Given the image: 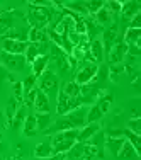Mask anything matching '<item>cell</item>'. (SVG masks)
<instances>
[{
	"instance_id": "21",
	"label": "cell",
	"mask_w": 141,
	"mask_h": 160,
	"mask_svg": "<svg viewBox=\"0 0 141 160\" xmlns=\"http://www.w3.org/2000/svg\"><path fill=\"white\" fill-rule=\"evenodd\" d=\"M36 131H37V124H36V118L32 116H26V119H24V135L26 136H32V135H36Z\"/></svg>"
},
{
	"instance_id": "16",
	"label": "cell",
	"mask_w": 141,
	"mask_h": 160,
	"mask_svg": "<svg viewBox=\"0 0 141 160\" xmlns=\"http://www.w3.org/2000/svg\"><path fill=\"white\" fill-rule=\"evenodd\" d=\"M124 142H126L124 136H109V138L105 140V147H107V150L112 155H117V152H119V148L123 147Z\"/></svg>"
},
{
	"instance_id": "8",
	"label": "cell",
	"mask_w": 141,
	"mask_h": 160,
	"mask_svg": "<svg viewBox=\"0 0 141 160\" xmlns=\"http://www.w3.org/2000/svg\"><path fill=\"white\" fill-rule=\"evenodd\" d=\"M100 131V124L99 123H87L85 126H82L78 129V136H77V143H85Z\"/></svg>"
},
{
	"instance_id": "38",
	"label": "cell",
	"mask_w": 141,
	"mask_h": 160,
	"mask_svg": "<svg viewBox=\"0 0 141 160\" xmlns=\"http://www.w3.org/2000/svg\"><path fill=\"white\" fill-rule=\"evenodd\" d=\"M9 160H16V158H9Z\"/></svg>"
},
{
	"instance_id": "3",
	"label": "cell",
	"mask_w": 141,
	"mask_h": 160,
	"mask_svg": "<svg viewBox=\"0 0 141 160\" xmlns=\"http://www.w3.org/2000/svg\"><path fill=\"white\" fill-rule=\"evenodd\" d=\"M97 70H99V65L87 62V63L83 65V67L80 68L78 72H77V77H75V82H77L78 85H87V83L94 82L95 75H97Z\"/></svg>"
},
{
	"instance_id": "27",
	"label": "cell",
	"mask_w": 141,
	"mask_h": 160,
	"mask_svg": "<svg viewBox=\"0 0 141 160\" xmlns=\"http://www.w3.org/2000/svg\"><path fill=\"white\" fill-rule=\"evenodd\" d=\"M65 10H75V12L82 14V16L87 14V9H85V5H83V2H68Z\"/></svg>"
},
{
	"instance_id": "13",
	"label": "cell",
	"mask_w": 141,
	"mask_h": 160,
	"mask_svg": "<svg viewBox=\"0 0 141 160\" xmlns=\"http://www.w3.org/2000/svg\"><path fill=\"white\" fill-rule=\"evenodd\" d=\"M34 157L39 158V160H48L53 157V148L49 142H43V143H37L34 147Z\"/></svg>"
},
{
	"instance_id": "1",
	"label": "cell",
	"mask_w": 141,
	"mask_h": 160,
	"mask_svg": "<svg viewBox=\"0 0 141 160\" xmlns=\"http://www.w3.org/2000/svg\"><path fill=\"white\" fill-rule=\"evenodd\" d=\"M77 136H78V129H66V131H60V133L51 135L49 145L53 148V155L66 153L77 143Z\"/></svg>"
},
{
	"instance_id": "23",
	"label": "cell",
	"mask_w": 141,
	"mask_h": 160,
	"mask_svg": "<svg viewBox=\"0 0 141 160\" xmlns=\"http://www.w3.org/2000/svg\"><path fill=\"white\" fill-rule=\"evenodd\" d=\"M14 28V19L10 14H2L0 16V34H5L9 29H12Z\"/></svg>"
},
{
	"instance_id": "14",
	"label": "cell",
	"mask_w": 141,
	"mask_h": 160,
	"mask_svg": "<svg viewBox=\"0 0 141 160\" xmlns=\"http://www.w3.org/2000/svg\"><path fill=\"white\" fill-rule=\"evenodd\" d=\"M27 41L29 43H46L48 41V32L46 29H39V28H31L29 29V34H27Z\"/></svg>"
},
{
	"instance_id": "30",
	"label": "cell",
	"mask_w": 141,
	"mask_h": 160,
	"mask_svg": "<svg viewBox=\"0 0 141 160\" xmlns=\"http://www.w3.org/2000/svg\"><path fill=\"white\" fill-rule=\"evenodd\" d=\"M83 5L87 9V14H97L104 7V2H83Z\"/></svg>"
},
{
	"instance_id": "24",
	"label": "cell",
	"mask_w": 141,
	"mask_h": 160,
	"mask_svg": "<svg viewBox=\"0 0 141 160\" xmlns=\"http://www.w3.org/2000/svg\"><path fill=\"white\" fill-rule=\"evenodd\" d=\"M95 104L99 106V109H100L102 114H105L110 109V104H112V96H110V94H104V96L99 97V101L95 102Z\"/></svg>"
},
{
	"instance_id": "9",
	"label": "cell",
	"mask_w": 141,
	"mask_h": 160,
	"mask_svg": "<svg viewBox=\"0 0 141 160\" xmlns=\"http://www.w3.org/2000/svg\"><path fill=\"white\" fill-rule=\"evenodd\" d=\"M119 41V38H117V26H110L109 29H105L104 34H102V46H104V51H110V48L114 46V44Z\"/></svg>"
},
{
	"instance_id": "2",
	"label": "cell",
	"mask_w": 141,
	"mask_h": 160,
	"mask_svg": "<svg viewBox=\"0 0 141 160\" xmlns=\"http://www.w3.org/2000/svg\"><path fill=\"white\" fill-rule=\"evenodd\" d=\"M37 82H39V90H41V92H44L46 96H48V94H56V92H58L60 82H58V77H56L55 72L46 70L39 78H37Z\"/></svg>"
},
{
	"instance_id": "18",
	"label": "cell",
	"mask_w": 141,
	"mask_h": 160,
	"mask_svg": "<svg viewBox=\"0 0 141 160\" xmlns=\"http://www.w3.org/2000/svg\"><path fill=\"white\" fill-rule=\"evenodd\" d=\"M34 118H36L37 129H41V131H46L51 126V116H49V112H36Z\"/></svg>"
},
{
	"instance_id": "33",
	"label": "cell",
	"mask_w": 141,
	"mask_h": 160,
	"mask_svg": "<svg viewBox=\"0 0 141 160\" xmlns=\"http://www.w3.org/2000/svg\"><path fill=\"white\" fill-rule=\"evenodd\" d=\"M19 106H17V101L16 99H10L9 101V106H7V118H9V121L14 119V116H16Z\"/></svg>"
},
{
	"instance_id": "11",
	"label": "cell",
	"mask_w": 141,
	"mask_h": 160,
	"mask_svg": "<svg viewBox=\"0 0 141 160\" xmlns=\"http://www.w3.org/2000/svg\"><path fill=\"white\" fill-rule=\"evenodd\" d=\"M116 157L119 160H136V158H139V155H138V152L131 147V143L126 140V142L123 143V147L119 148V152H117Z\"/></svg>"
},
{
	"instance_id": "22",
	"label": "cell",
	"mask_w": 141,
	"mask_h": 160,
	"mask_svg": "<svg viewBox=\"0 0 141 160\" xmlns=\"http://www.w3.org/2000/svg\"><path fill=\"white\" fill-rule=\"evenodd\" d=\"M102 116H104V114L100 112L99 106H97V104H94V106H90V109L87 111L85 123H99V119H102Z\"/></svg>"
},
{
	"instance_id": "34",
	"label": "cell",
	"mask_w": 141,
	"mask_h": 160,
	"mask_svg": "<svg viewBox=\"0 0 141 160\" xmlns=\"http://www.w3.org/2000/svg\"><path fill=\"white\" fill-rule=\"evenodd\" d=\"M36 92H37V89H32V90H29V92H26L24 94V106H32L34 104V99H36Z\"/></svg>"
},
{
	"instance_id": "39",
	"label": "cell",
	"mask_w": 141,
	"mask_h": 160,
	"mask_svg": "<svg viewBox=\"0 0 141 160\" xmlns=\"http://www.w3.org/2000/svg\"><path fill=\"white\" fill-rule=\"evenodd\" d=\"M0 140H2V136H0Z\"/></svg>"
},
{
	"instance_id": "4",
	"label": "cell",
	"mask_w": 141,
	"mask_h": 160,
	"mask_svg": "<svg viewBox=\"0 0 141 160\" xmlns=\"http://www.w3.org/2000/svg\"><path fill=\"white\" fill-rule=\"evenodd\" d=\"M0 63L5 65V68L9 70H14V72H19L26 67V58L24 55H9V53H2L0 55Z\"/></svg>"
},
{
	"instance_id": "40",
	"label": "cell",
	"mask_w": 141,
	"mask_h": 160,
	"mask_svg": "<svg viewBox=\"0 0 141 160\" xmlns=\"http://www.w3.org/2000/svg\"><path fill=\"white\" fill-rule=\"evenodd\" d=\"M36 160H39V158H36Z\"/></svg>"
},
{
	"instance_id": "25",
	"label": "cell",
	"mask_w": 141,
	"mask_h": 160,
	"mask_svg": "<svg viewBox=\"0 0 141 160\" xmlns=\"http://www.w3.org/2000/svg\"><path fill=\"white\" fill-rule=\"evenodd\" d=\"M37 56H39V48H37V44L36 43H29V46H27V49H26V53H24L26 62L32 63Z\"/></svg>"
},
{
	"instance_id": "32",
	"label": "cell",
	"mask_w": 141,
	"mask_h": 160,
	"mask_svg": "<svg viewBox=\"0 0 141 160\" xmlns=\"http://www.w3.org/2000/svg\"><path fill=\"white\" fill-rule=\"evenodd\" d=\"M128 129L134 135H139L141 133V119L139 118H134V119H129L128 121Z\"/></svg>"
},
{
	"instance_id": "19",
	"label": "cell",
	"mask_w": 141,
	"mask_h": 160,
	"mask_svg": "<svg viewBox=\"0 0 141 160\" xmlns=\"http://www.w3.org/2000/svg\"><path fill=\"white\" fill-rule=\"evenodd\" d=\"M124 138L128 140L129 143H131V147L134 148L136 152H138V155H141V136H139V135H134V133H131L129 129H124Z\"/></svg>"
},
{
	"instance_id": "29",
	"label": "cell",
	"mask_w": 141,
	"mask_h": 160,
	"mask_svg": "<svg viewBox=\"0 0 141 160\" xmlns=\"http://www.w3.org/2000/svg\"><path fill=\"white\" fill-rule=\"evenodd\" d=\"M36 82H37V78L34 77V75L26 77L24 82H22V90H24V94L29 92V90H32V89H36Z\"/></svg>"
},
{
	"instance_id": "15",
	"label": "cell",
	"mask_w": 141,
	"mask_h": 160,
	"mask_svg": "<svg viewBox=\"0 0 141 160\" xmlns=\"http://www.w3.org/2000/svg\"><path fill=\"white\" fill-rule=\"evenodd\" d=\"M139 3L134 2V0H128V2H123V7H121V14H123L124 19H131L134 17L136 14L139 12Z\"/></svg>"
},
{
	"instance_id": "7",
	"label": "cell",
	"mask_w": 141,
	"mask_h": 160,
	"mask_svg": "<svg viewBox=\"0 0 141 160\" xmlns=\"http://www.w3.org/2000/svg\"><path fill=\"white\" fill-rule=\"evenodd\" d=\"M3 53L9 55H24L29 46V41H16V39H3L2 41Z\"/></svg>"
},
{
	"instance_id": "31",
	"label": "cell",
	"mask_w": 141,
	"mask_h": 160,
	"mask_svg": "<svg viewBox=\"0 0 141 160\" xmlns=\"http://www.w3.org/2000/svg\"><path fill=\"white\" fill-rule=\"evenodd\" d=\"M104 7L109 10L110 14H116V12H121L123 2H119V0H110V2H104Z\"/></svg>"
},
{
	"instance_id": "26",
	"label": "cell",
	"mask_w": 141,
	"mask_h": 160,
	"mask_svg": "<svg viewBox=\"0 0 141 160\" xmlns=\"http://www.w3.org/2000/svg\"><path fill=\"white\" fill-rule=\"evenodd\" d=\"M95 21H97V24H107V22L112 21V14H110L105 7H102V9L95 14Z\"/></svg>"
},
{
	"instance_id": "20",
	"label": "cell",
	"mask_w": 141,
	"mask_h": 160,
	"mask_svg": "<svg viewBox=\"0 0 141 160\" xmlns=\"http://www.w3.org/2000/svg\"><path fill=\"white\" fill-rule=\"evenodd\" d=\"M61 92H65V94H66V96L70 97V99H73V97H80V85H78L77 82H75V80H73V82H66V83L63 85Z\"/></svg>"
},
{
	"instance_id": "41",
	"label": "cell",
	"mask_w": 141,
	"mask_h": 160,
	"mask_svg": "<svg viewBox=\"0 0 141 160\" xmlns=\"http://www.w3.org/2000/svg\"><path fill=\"white\" fill-rule=\"evenodd\" d=\"M0 160H2V158H0Z\"/></svg>"
},
{
	"instance_id": "28",
	"label": "cell",
	"mask_w": 141,
	"mask_h": 160,
	"mask_svg": "<svg viewBox=\"0 0 141 160\" xmlns=\"http://www.w3.org/2000/svg\"><path fill=\"white\" fill-rule=\"evenodd\" d=\"M26 106H22L21 109H17V112H16V116H14V119H12V128H19L21 126V123H24V119H26Z\"/></svg>"
},
{
	"instance_id": "17",
	"label": "cell",
	"mask_w": 141,
	"mask_h": 160,
	"mask_svg": "<svg viewBox=\"0 0 141 160\" xmlns=\"http://www.w3.org/2000/svg\"><path fill=\"white\" fill-rule=\"evenodd\" d=\"M141 29H131V28H128V31H126L124 34V43L126 44H136V46H139L141 44Z\"/></svg>"
},
{
	"instance_id": "6",
	"label": "cell",
	"mask_w": 141,
	"mask_h": 160,
	"mask_svg": "<svg viewBox=\"0 0 141 160\" xmlns=\"http://www.w3.org/2000/svg\"><path fill=\"white\" fill-rule=\"evenodd\" d=\"M128 55V44L123 39H119L109 51V63L110 65H119L124 60V56Z\"/></svg>"
},
{
	"instance_id": "35",
	"label": "cell",
	"mask_w": 141,
	"mask_h": 160,
	"mask_svg": "<svg viewBox=\"0 0 141 160\" xmlns=\"http://www.w3.org/2000/svg\"><path fill=\"white\" fill-rule=\"evenodd\" d=\"M14 99H16V101H22V99H24L22 82H16V83H14Z\"/></svg>"
},
{
	"instance_id": "36",
	"label": "cell",
	"mask_w": 141,
	"mask_h": 160,
	"mask_svg": "<svg viewBox=\"0 0 141 160\" xmlns=\"http://www.w3.org/2000/svg\"><path fill=\"white\" fill-rule=\"evenodd\" d=\"M131 29H139L141 28V12H138L134 17H131V24H129Z\"/></svg>"
},
{
	"instance_id": "37",
	"label": "cell",
	"mask_w": 141,
	"mask_h": 160,
	"mask_svg": "<svg viewBox=\"0 0 141 160\" xmlns=\"http://www.w3.org/2000/svg\"><path fill=\"white\" fill-rule=\"evenodd\" d=\"M2 14H3V10H0V16H2Z\"/></svg>"
},
{
	"instance_id": "5",
	"label": "cell",
	"mask_w": 141,
	"mask_h": 160,
	"mask_svg": "<svg viewBox=\"0 0 141 160\" xmlns=\"http://www.w3.org/2000/svg\"><path fill=\"white\" fill-rule=\"evenodd\" d=\"M85 58L90 60V63H102L104 60V46H102L100 39H92L89 44V49L85 53Z\"/></svg>"
},
{
	"instance_id": "10",
	"label": "cell",
	"mask_w": 141,
	"mask_h": 160,
	"mask_svg": "<svg viewBox=\"0 0 141 160\" xmlns=\"http://www.w3.org/2000/svg\"><path fill=\"white\" fill-rule=\"evenodd\" d=\"M48 63H49V56L48 55L37 56V58L32 62V75H34V77L39 78L41 75L48 70Z\"/></svg>"
},
{
	"instance_id": "12",
	"label": "cell",
	"mask_w": 141,
	"mask_h": 160,
	"mask_svg": "<svg viewBox=\"0 0 141 160\" xmlns=\"http://www.w3.org/2000/svg\"><path fill=\"white\" fill-rule=\"evenodd\" d=\"M32 108L36 109V112H49V99L44 92H41L37 89L36 92V99H34V104Z\"/></svg>"
}]
</instances>
